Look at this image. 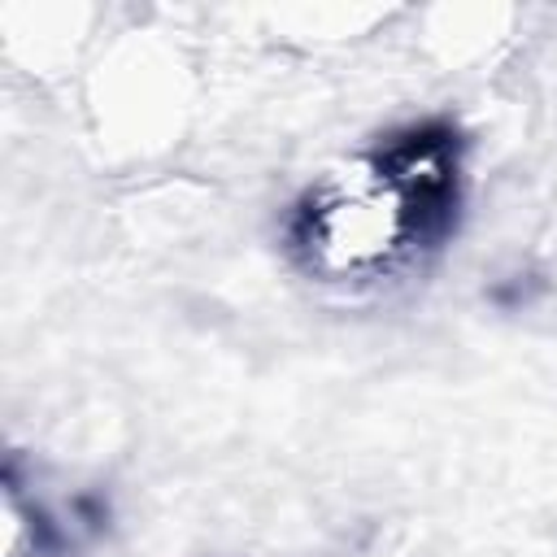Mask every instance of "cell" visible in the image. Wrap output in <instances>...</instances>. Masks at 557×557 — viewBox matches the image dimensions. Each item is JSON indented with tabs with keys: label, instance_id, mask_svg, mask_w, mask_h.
Wrapping results in <instances>:
<instances>
[{
	"label": "cell",
	"instance_id": "6da1fadb",
	"mask_svg": "<svg viewBox=\"0 0 557 557\" xmlns=\"http://www.w3.org/2000/svg\"><path fill=\"white\" fill-rule=\"evenodd\" d=\"M461 200V157L444 126H409L326 170L292 209L296 265L335 292L405 278L440 248Z\"/></svg>",
	"mask_w": 557,
	"mask_h": 557
}]
</instances>
